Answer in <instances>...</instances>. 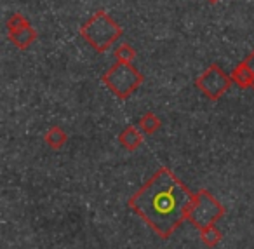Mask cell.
I'll return each mask as SVG.
<instances>
[{
	"label": "cell",
	"instance_id": "3",
	"mask_svg": "<svg viewBox=\"0 0 254 249\" xmlns=\"http://www.w3.org/2000/svg\"><path fill=\"white\" fill-rule=\"evenodd\" d=\"M103 82L113 94H117L120 99H127L143 84V75L131 63L117 61L103 75Z\"/></svg>",
	"mask_w": 254,
	"mask_h": 249
},
{
	"label": "cell",
	"instance_id": "7",
	"mask_svg": "<svg viewBox=\"0 0 254 249\" xmlns=\"http://www.w3.org/2000/svg\"><path fill=\"white\" fill-rule=\"evenodd\" d=\"M141 140H143L141 134H139V131L134 126H129L120 134V143L126 148H129V150H136L141 145Z\"/></svg>",
	"mask_w": 254,
	"mask_h": 249
},
{
	"label": "cell",
	"instance_id": "10",
	"mask_svg": "<svg viewBox=\"0 0 254 249\" xmlns=\"http://www.w3.org/2000/svg\"><path fill=\"white\" fill-rule=\"evenodd\" d=\"M139 127H141L145 133L148 134H153L155 131L160 129V120L157 115H153L152 112L145 113V115L141 117V120H139Z\"/></svg>",
	"mask_w": 254,
	"mask_h": 249
},
{
	"label": "cell",
	"instance_id": "2",
	"mask_svg": "<svg viewBox=\"0 0 254 249\" xmlns=\"http://www.w3.org/2000/svg\"><path fill=\"white\" fill-rule=\"evenodd\" d=\"M120 35H122L120 25L113 21L105 11L94 12L92 18L80 26V37L98 53L108 51Z\"/></svg>",
	"mask_w": 254,
	"mask_h": 249
},
{
	"label": "cell",
	"instance_id": "1",
	"mask_svg": "<svg viewBox=\"0 0 254 249\" xmlns=\"http://www.w3.org/2000/svg\"><path fill=\"white\" fill-rule=\"evenodd\" d=\"M190 193L174 178L169 169L162 167L134 197L131 206L152 225H176L183 213L190 211Z\"/></svg>",
	"mask_w": 254,
	"mask_h": 249
},
{
	"label": "cell",
	"instance_id": "9",
	"mask_svg": "<svg viewBox=\"0 0 254 249\" xmlns=\"http://www.w3.org/2000/svg\"><path fill=\"white\" fill-rule=\"evenodd\" d=\"M115 58L117 61H122V63H132L136 60V51L132 49L131 44L124 42L115 49Z\"/></svg>",
	"mask_w": 254,
	"mask_h": 249
},
{
	"label": "cell",
	"instance_id": "6",
	"mask_svg": "<svg viewBox=\"0 0 254 249\" xmlns=\"http://www.w3.org/2000/svg\"><path fill=\"white\" fill-rule=\"evenodd\" d=\"M9 40H11V42L14 44L18 49L25 51L37 40V32H35V28H33V26L28 23V25L23 26V28L9 33Z\"/></svg>",
	"mask_w": 254,
	"mask_h": 249
},
{
	"label": "cell",
	"instance_id": "8",
	"mask_svg": "<svg viewBox=\"0 0 254 249\" xmlns=\"http://www.w3.org/2000/svg\"><path fill=\"white\" fill-rule=\"evenodd\" d=\"M66 140H68L66 133L58 126L53 127V129L46 134V141L49 143V147H53V148H61L64 143H66Z\"/></svg>",
	"mask_w": 254,
	"mask_h": 249
},
{
	"label": "cell",
	"instance_id": "12",
	"mask_svg": "<svg viewBox=\"0 0 254 249\" xmlns=\"http://www.w3.org/2000/svg\"><path fill=\"white\" fill-rule=\"evenodd\" d=\"M207 2H211V4H218L219 0H207Z\"/></svg>",
	"mask_w": 254,
	"mask_h": 249
},
{
	"label": "cell",
	"instance_id": "11",
	"mask_svg": "<svg viewBox=\"0 0 254 249\" xmlns=\"http://www.w3.org/2000/svg\"><path fill=\"white\" fill-rule=\"evenodd\" d=\"M246 61H247V63H249V65H251V68H253V70H254V51H253V53L249 54V56L246 58Z\"/></svg>",
	"mask_w": 254,
	"mask_h": 249
},
{
	"label": "cell",
	"instance_id": "5",
	"mask_svg": "<svg viewBox=\"0 0 254 249\" xmlns=\"http://www.w3.org/2000/svg\"><path fill=\"white\" fill-rule=\"evenodd\" d=\"M232 82L237 84L240 89H247V87H254V70L251 68V65L246 60L240 61L235 68L232 70Z\"/></svg>",
	"mask_w": 254,
	"mask_h": 249
},
{
	"label": "cell",
	"instance_id": "4",
	"mask_svg": "<svg viewBox=\"0 0 254 249\" xmlns=\"http://www.w3.org/2000/svg\"><path fill=\"white\" fill-rule=\"evenodd\" d=\"M232 77L225 74L219 68V65H209L204 70V74L197 79L195 85L207 96L209 99H219L232 85Z\"/></svg>",
	"mask_w": 254,
	"mask_h": 249
}]
</instances>
